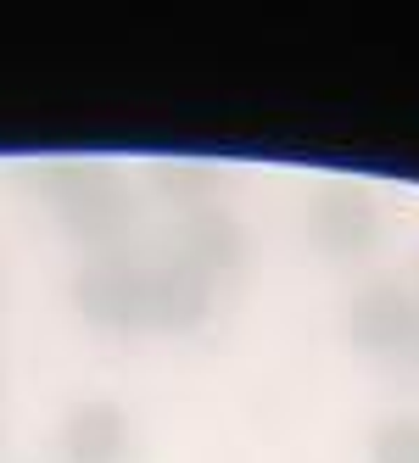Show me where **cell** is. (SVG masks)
I'll return each mask as SVG.
<instances>
[{"instance_id":"obj_7","label":"cell","mask_w":419,"mask_h":463,"mask_svg":"<svg viewBox=\"0 0 419 463\" xmlns=\"http://www.w3.org/2000/svg\"><path fill=\"white\" fill-rule=\"evenodd\" d=\"M168 251L218 285V279H230V274L241 269L246 241H241L235 218L213 202V207H196V213H179V229H174V246H168Z\"/></svg>"},{"instance_id":"obj_2","label":"cell","mask_w":419,"mask_h":463,"mask_svg":"<svg viewBox=\"0 0 419 463\" xmlns=\"http://www.w3.org/2000/svg\"><path fill=\"white\" fill-rule=\"evenodd\" d=\"M73 302L95 329H107V335L146 329V257H135V246L90 257L73 279Z\"/></svg>"},{"instance_id":"obj_5","label":"cell","mask_w":419,"mask_h":463,"mask_svg":"<svg viewBox=\"0 0 419 463\" xmlns=\"http://www.w3.org/2000/svg\"><path fill=\"white\" fill-rule=\"evenodd\" d=\"M308 241L325 251V257H336V262H358L380 241V213H375V202H369L364 190L336 184V190H325L313 202V213H308Z\"/></svg>"},{"instance_id":"obj_3","label":"cell","mask_w":419,"mask_h":463,"mask_svg":"<svg viewBox=\"0 0 419 463\" xmlns=\"http://www.w3.org/2000/svg\"><path fill=\"white\" fill-rule=\"evenodd\" d=\"M347 329L358 352L375 357H408L414 335H419V296L397 279H369L347 307Z\"/></svg>"},{"instance_id":"obj_8","label":"cell","mask_w":419,"mask_h":463,"mask_svg":"<svg viewBox=\"0 0 419 463\" xmlns=\"http://www.w3.org/2000/svg\"><path fill=\"white\" fill-rule=\"evenodd\" d=\"M369 463H419V419H380L369 436Z\"/></svg>"},{"instance_id":"obj_4","label":"cell","mask_w":419,"mask_h":463,"mask_svg":"<svg viewBox=\"0 0 419 463\" xmlns=\"http://www.w3.org/2000/svg\"><path fill=\"white\" fill-rule=\"evenodd\" d=\"M213 279L196 274L190 262H179L174 251L146 257V329H168V335H185L213 313Z\"/></svg>"},{"instance_id":"obj_1","label":"cell","mask_w":419,"mask_h":463,"mask_svg":"<svg viewBox=\"0 0 419 463\" xmlns=\"http://www.w3.org/2000/svg\"><path fill=\"white\" fill-rule=\"evenodd\" d=\"M51 207L73 241H84L90 257L101 251H129L135 246V190L123 184L118 168L107 162H56L45 168Z\"/></svg>"},{"instance_id":"obj_6","label":"cell","mask_w":419,"mask_h":463,"mask_svg":"<svg viewBox=\"0 0 419 463\" xmlns=\"http://www.w3.org/2000/svg\"><path fill=\"white\" fill-rule=\"evenodd\" d=\"M135 458H140L135 419L107 396L79 402L62 419V463H135Z\"/></svg>"},{"instance_id":"obj_9","label":"cell","mask_w":419,"mask_h":463,"mask_svg":"<svg viewBox=\"0 0 419 463\" xmlns=\"http://www.w3.org/2000/svg\"><path fill=\"white\" fill-rule=\"evenodd\" d=\"M408 357H419V335H414V352H408Z\"/></svg>"}]
</instances>
